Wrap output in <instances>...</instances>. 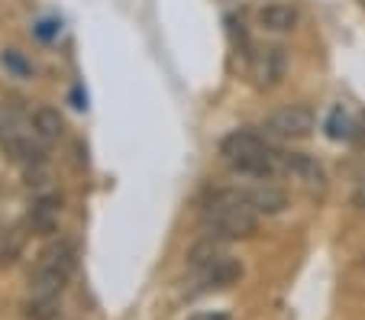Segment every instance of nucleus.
Returning a JSON list of instances; mask_svg holds the SVG:
<instances>
[{"mask_svg": "<svg viewBox=\"0 0 365 320\" xmlns=\"http://www.w3.org/2000/svg\"><path fill=\"white\" fill-rule=\"evenodd\" d=\"M56 217H58L56 197H39V201L33 204V210H29V223H33L36 230H52Z\"/></svg>", "mask_w": 365, "mask_h": 320, "instance_id": "11", "label": "nucleus"}, {"mask_svg": "<svg viewBox=\"0 0 365 320\" xmlns=\"http://www.w3.org/2000/svg\"><path fill=\"white\" fill-rule=\"evenodd\" d=\"M4 65H7V68H14V71H20V75H26V62H23V58H16L14 52H7V56H4Z\"/></svg>", "mask_w": 365, "mask_h": 320, "instance_id": "14", "label": "nucleus"}, {"mask_svg": "<svg viewBox=\"0 0 365 320\" xmlns=\"http://www.w3.org/2000/svg\"><path fill=\"white\" fill-rule=\"evenodd\" d=\"M297 23V10L291 4H265L259 10V26L269 29V33H288Z\"/></svg>", "mask_w": 365, "mask_h": 320, "instance_id": "9", "label": "nucleus"}, {"mask_svg": "<svg viewBox=\"0 0 365 320\" xmlns=\"http://www.w3.org/2000/svg\"><path fill=\"white\" fill-rule=\"evenodd\" d=\"M352 204H356L359 210H365V181H359V188H356V195H352Z\"/></svg>", "mask_w": 365, "mask_h": 320, "instance_id": "16", "label": "nucleus"}, {"mask_svg": "<svg viewBox=\"0 0 365 320\" xmlns=\"http://www.w3.org/2000/svg\"><path fill=\"white\" fill-rule=\"evenodd\" d=\"M33 130L36 136H39L42 143H58L62 140V133H65V120L58 110H52V107H39V110L33 113Z\"/></svg>", "mask_w": 365, "mask_h": 320, "instance_id": "10", "label": "nucleus"}, {"mask_svg": "<svg viewBox=\"0 0 365 320\" xmlns=\"http://www.w3.org/2000/svg\"><path fill=\"white\" fill-rule=\"evenodd\" d=\"M191 320H230L223 311H204V314H194Z\"/></svg>", "mask_w": 365, "mask_h": 320, "instance_id": "15", "label": "nucleus"}, {"mask_svg": "<svg viewBox=\"0 0 365 320\" xmlns=\"http://www.w3.org/2000/svg\"><path fill=\"white\" fill-rule=\"evenodd\" d=\"M324 130H327V136L330 140H349L352 136V123H349V117H346V110L343 107H333L330 110V117H327V123H324Z\"/></svg>", "mask_w": 365, "mask_h": 320, "instance_id": "13", "label": "nucleus"}, {"mask_svg": "<svg viewBox=\"0 0 365 320\" xmlns=\"http://www.w3.org/2000/svg\"><path fill=\"white\" fill-rule=\"evenodd\" d=\"M246 197L249 204L255 207V214L259 217H272V214H282L284 207H288V195H284L282 188H275L272 181H259L255 188H246Z\"/></svg>", "mask_w": 365, "mask_h": 320, "instance_id": "8", "label": "nucleus"}, {"mask_svg": "<svg viewBox=\"0 0 365 320\" xmlns=\"http://www.w3.org/2000/svg\"><path fill=\"white\" fill-rule=\"evenodd\" d=\"M187 262L194 269V282L200 285V291H220L242 279V265L233 256H227V249L214 237L194 246Z\"/></svg>", "mask_w": 365, "mask_h": 320, "instance_id": "3", "label": "nucleus"}, {"mask_svg": "<svg viewBox=\"0 0 365 320\" xmlns=\"http://www.w3.org/2000/svg\"><path fill=\"white\" fill-rule=\"evenodd\" d=\"M284 65L288 62H284V52L278 49V46H265V49L252 52V56H249V75H252L255 88L259 91L275 88L284 78Z\"/></svg>", "mask_w": 365, "mask_h": 320, "instance_id": "6", "label": "nucleus"}, {"mask_svg": "<svg viewBox=\"0 0 365 320\" xmlns=\"http://www.w3.org/2000/svg\"><path fill=\"white\" fill-rule=\"evenodd\" d=\"M204 230L214 239H246L259 230V214L249 204L246 188L214 191L204 207Z\"/></svg>", "mask_w": 365, "mask_h": 320, "instance_id": "1", "label": "nucleus"}, {"mask_svg": "<svg viewBox=\"0 0 365 320\" xmlns=\"http://www.w3.org/2000/svg\"><path fill=\"white\" fill-rule=\"evenodd\" d=\"M314 126H317V117H314V110L307 104H288L265 117L262 133L272 136V140L294 143V140H307L310 133H314Z\"/></svg>", "mask_w": 365, "mask_h": 320, "instance_id": "5", "label": "nucleus"}, {"mask_svg": "<svg viewBox=\"0 0 365 320\" xmlns=\"http://www.w3.org/2000/svg\"><path fill=\"white\" fill-rule=\"evenodd\" d=\"M75 265H78V249L68 239H58V243H52L48 249H42L39 262H36V269H33V279H29L33 294L58 298L62 288L68 285L71 275H75Z\"/></svg>", "mask_w": 365, "mask_h": 320, "instance_id": "4", "label": "nucleus"}, {"mask_svg": "<svg viewBox=\"0 0 365 320\" xmlns=\"http://www.w3.org/2000/svg\"><path fill=\"white\" fill-rule=\"evenodd\" d=\"M220 155L236 175H249V178L269 181L282 172V153H275L262 133L255 130H233L230 136H223Z\"/></svg>", "mask_w": 365, "mask_h": 320, "instance_id": "2", "label": "nucleus"}, {"mask_svg": "<svg viewBox=\"0 0 365 320\" xmlns=\"http://www.w3.org/2000/svg\"><path fill=\"white\" fill-rule=\"evenodd\" d=\"M359 4H362V7H365V0H359Z\"/></svg>", "mask_w": 365, "mask_h": 320, "instance_id": "17", "label": "nucleus"}, {"mask_svg": "<svg viewBox=\"0 0 365 320\" xmlns=\"http://www.w3.org/2000/svg\"><path fill=\"white\" fill-rule=\"evenodd\" d=\"M29 320H52L58 317V298H42V294H33V298L23 304Z\"/></svg>", "mask_w": 365, "mask_h": 320, "instance_id": "12", "label": "nucleus"}, {"mask_svg": "<svg viewBox=\"0 0 365 320\" xmlns=\"http://www.w3.org/2000/svg\"><path fill=\"white\" fill-rule=\"evenodd\" d=\"M282 172L294 175L304 188L310 191H324L327 188V172L314 155L307 153H282Z\"/></svg>", "mask_w": 365, "mask_h": 320, "instance_id": "7", "label": "nucleus"}]
</instances>
